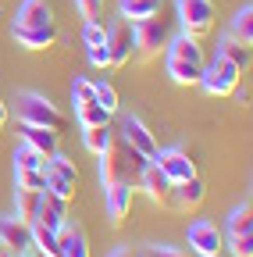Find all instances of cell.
<instances>
[{
	"instance_id": "cell-1",
	"label": "cell",
	"mask_w": 253,
	"mask_h": 257,
	"mask_svg": "<svg viewBox=\"0 0 253 257\" xmlns=\"http://www.w3.org/2000/svg\"><path fill=\"white\" fill-rule=\"evenodd\" d=\"M146 165H150V157H143L139 150H132L129 143H125L121 133H114L111 147L100 154V182H104V189L114 186V182H129V186H136Z\"/></svg>"
},
{
	"instance_id": "cell-2",
	"label": "cell",
	"mask_w": 253,
	"mask_h": 257,
	"mask_svg": "<svg viewBox=\"0 0 253 257\" xmlns=\"http://www.w3.org/2000/svg\"><path fill=\"white\" fill-rule=\"evenodd\" d=\"M18 121L43 125V128H54V133H65V125H68V118L40 93H22L18 96Z\"/></svg>"
},
{
	"instance_id": "cell-3",
	"label": "cell",
	"mask_w": 253,
	"mask_h": 257,
	"mask_svg": "<svg viewBox=\"0 0 253 257\" xmlns=\"http://www.w3.org/2000/svg\"><path fill=\"white\" fill-rule=\"evenodd\" d=\"M239 79H242V72L235 68L232 61H225V57H214L210 64H203L200 86H203L210 96H232V93H235V86H239Z\"/></svg>"
},
{
	"instance_id": "cell-4",
	"label": "cell",
	"mask_w": 253,
	"mask_h": 257,
	"mask_svg": "<svg viewBox=\"0 0 253 257\" xmlns=\"http://www.w3.org/2000/svg\"><path fill=\"white\" fill-rule=\"evenodd\" d=\"M185 239H189V250H196L200 257H221V250H225V232L207 218H196L189 225Z\"/></svg>"
},
{
	"instance_id": "cell-5",
	"label": "cell",
	"mask_w": 253,
	"mask_h": 257,
	"mask_svg": "<svg viewBox=\"0 0 253 257\" xmlns=\"http://www.w3.org/2000/svg\"><path fill=\"white\" fill-rule=\"evenodd\" d=\"M178 18L185 36H203L214 29V4L210 0H178Z\"/></svg>"
},
{
	"instance_id": "cell-6",
	"label": "cell",
	"mask_w": 253,
	"mask_h": 257,
	"mask_svg": "<svg viewBox=\"0 0 253 257\" xmlns=\"http://www.w3.org/2000/svg\"><path fill=\"white\" fill-rule=\"evenodd\" d=\"M132 36H136V50L139 54H157L161 47H168V25L164 18H143L132 25Z\"/></svg>"
},
{
	"instance_id": "cell-7",
	"label": "cell",
	"mask_w": 253,
	"mask_h": 257,
	"mask_svg": "<svg viewBox=\"0 0 253 257\" xmlns=\"http://www.w3.org/2000/svg\"><path fill=\"white\" fill-rule=\"evenodd\" d=\"M153 165L161 168L175 186L178 182H185V179H193L196 175V161L189 157L185 150H157V157H153Z\"/></svg>"
},
{
	"instance_id": "cell-8",
	"label": "cell",
	"mask_w": 253,
	"mask_h": 257,
	"mask_svg": "<svg viewBox=\"0 0 253 257\" xmlns=\"http://www.w3.org/2000/svg\"><path fill=\"white\" fill-rule=\"evenodd\" d=\"M139 186L146 189V197L153 200V204H161V207H171V200H175V182L161 172L150 161V165L143 168V175H139Z\"/></svg>"
},
{
	"instance_id": "cell-9",
	"label": "cell",
	"mask_w": 253,
	"mask_h": 257,
	"mask_svg": "<svg viewBox=\"0 0 253 257\" xmlns=\"http://www.w3.org/2000/svg\"><path fill=\"white\" fill-rule=\"evenodd\" d=\"M136 50V36L129 22H118L114 29H107V54H111V68H121V64L132 61Z\"/></svg>"
},
{
	"instance_id": "cell-10",
	"label": "cell",
	"mask_w": 253,
	"mask_h": 257,
	"mask_svg": "<svg viewBox=\"0 0 253 257\" xmlns=\"http://www.w3.org/2000/svg\"><path fill=\"white\" fill-rule=\"evenodd\" d=\"M0 246H8L11 253H25L33 250V225L22 218H0Z\"/></svg>"
},
{
	"instance_id": "cell-11",
	"label": "cell",
	"mask_w": 253,
	"mask_h": 257,
	"mask_svg": "<svg viewBox=\"0 0 253 257\" xmlns=\"http://www.w3.org/2000/svg\"><path fill=\"white\" fill-rule=\"evenodd\" d=\"M11 32H15L18 47H25V50H50L57 43V25L54 22L50 25H15Z\"/></svg>"
},
{
	"instance_id": "cell-12",
	"label": "cell",
	"mask_w": 253,
	"mask_h": 257,
	"mask_svg": "<svg viewBox=\"0 0 253 257\" xmlns=\"http://www.w3.org/2000/svg\"><path fill=\"white\" fill-rule=\"evenodd\" d=\"M121 136H125V143H129L132 150H139L143 157H157V140H153V133L143 125V118H125V125H121Z\"/></svg>"
},
{
	"instance_id": "cell-13",
	"label": "cell",
	"mask_w": 253,
	"mask_h": 257,
	"mask_svg": "<svg viewBox=\"0 0 253 257\" xmlns=\"http://www.w3.org/2000/svg\"><path fill=\"white\" fill-rule=\"evenodd\" d=\"M65 218H68V200H61V197H54V193H47V189H43V197H40V211H36V221H40V225H47V229H54V232H61V229H65Z\"/></svg>"
},
{
	"instance_id": "cell-14",
	"label": "cell",
	"mask_w": 253,
	"mask_h": 257,
	"mask_svg": "<svg viewBox=\"0 0 253 257\" xmlns=\"http://www.w3.org/2000/svg\"><path fill=\"white\" fill-rule=\"evenodd\" d=\"M203 200H207V186L200 182V175H193V179H185V182L175 186L171 207H175V211H196Z\"/></svg>"
},
{
	"instance_id": "cell-15",
	"label": "cell",
	"mask_w": 253,
	"mask_h": 257,
	"mask_svg": "<svg viewBox=\"0 0 253 257\" xmlns=\"http://www.w3.org/2000/svg\"><path fill=\"white\" fill-rule=\"evenodd\" d=\"M132 211V186L129 182H114L107 186V218L111 225H121Z\"/></svg>"
},
{
	"instance_id": "cell-16",
	"label": "cell",
	"mask_w": 253,
	"mask_h": 257,
	"mask_svg": "<svg viewBox=\"0 0 253 257\" xmlns=\"http://www.w3.org/2000/svg\"><path fill=\"white\" fill-rule=\"evenodd\" d=\"M18 125H22V140H25L29 147H36L43 157L57 154V133H54V128H43V125H25V121H18Z\"/></svg>"
},
{
	"instance_id": "cell-17",
	"label": "cell",
	"mask_w": 253,
	"mask_h": 257,
	"mask_svg": "<svg viewBox=\"0 0 253 257\" xmlns=\"http://www.w3.org/2000/svg\"><path fill=\"white\" fill-rule=\"evenodd\" d=\"M161 8H164V0H121V4H118L121 22H129V25H136V22H143V18H153V15H161Z\"/></svg>"
},
{
	"instance_id": "cell-18",
	"label": "cell",
	"mask_w": 253,
	"mask_h": 257,
	"mask_svg": "<svg viewBox=\"0 0 253 257\" xmlns=\"http://www.w3.org/2000/svg\"><path fill=\"white\" fill-rule=\"evenodd\" d=\"M54 11L47 0H22V8L15 15V25H50Z\"/></svg>"
},
{
	"instance_id": "cell-19",
	"label": "cell",
	"mask_w": 253,
	"mask_h": 257,
	"mask_svg": "<svg viewBox=\"0 0 253 257\" xmlns=\"http://www.w3.org/2000/svg\"><path fill=\"white\" fill-rule=\"evenodd\" d=\"M168 57H178V61H193V64H203V50H200V43H196V36H175V40H168Z\"/></svg>"
},
{
	"instance_id": "cell-20",
	"label": "cell",
	"mask_w": 253,
	"mask_h": 257,
	"mask_svg": "<svg viewBox=\"0 0 253 257\" xmlns=\"http://www.w3.org/2000/svg\"><path fill=\"white\" fill-rule=\"evenodd\" d=\"M168 75H171V82H178V86H200L203 64H193V61H178V57H168Z\"/></svg>"
},
{
	"instance_id": "cell-21",
	"label": "cell",
	"mask_w": 253,
	"mask_h": 257,
	"mask_svg": "<svg viewBox=\"0 0 253 257\" xmlns=\"http://www.w3.org/2000/svg\"><path fill=\"white\" fill-rule=\"evenodd\" d=\"M40 197H43V189H15V218L33 225L36 211H40Z\"/></svg>"
},
{
	"instance_id": "cell-22",
	"label": "cell",
	"mask_w": 253,
	"mask_h": 257,
	"mask_svg": "<svg viewBox=\"0 0 253 257\" xmlns=\"http://www.w3.org/2000/svg\"><path fill=\"white\" fill-rule=\"evenodd\" d=\"M33 250L43 257H61V236L54 229H47V225L33 221Z\"/></svg>"
},
{
	"instance_id": "cell-23",
	"label": "cell",
	"mask_w": 253,
	"mask_h": 257,
	"mask_svg": "<svg viewBox=\"0 0 253 257\" xmlns=\"http://www.w3.org/2000/svg\"><path fill=\"white\" fill-rule=\"evenodd\" d=\"M111 140H114V128H111V125H89V128H82V143H86V150L97 154V157L111 147Z\"/></svg>"
},
{
	"instance_id": "cell-24",
	"label": "cell",
	"mask_w": 253,
	"mask_h": 257,
	"mask_svg": "<svg viewBox=\"0 0 253 257\" xmlns=\"http://www.w3.org/2000/svg\"><path fill=\"white\" fill-rule=\"evenodd\" d=\"M57 236H61V257H89V243L79 229H68L65 225Z\"/></svg>"
},
{
	"instance_id": "cell-25",
	"label": "cell",
	"mask_w": 253,
	"mask_h": 257,
	"mask_svg": "<svg viewBox=\"0 0 253 257\" xmlns=\"http://www.w3.org/2000/svg\"><path fill=\"white\" fill-rule=\"evenodd\" d=\"M217 57L232 61L239 72H246V68H249V47H246V43H239V40H232V36H228L225 43L217 47Z\"/></svg>"
},
{
	"instance_id": "cell-26",
	"label": "cell",
	"mask_w": 253,
	"mask_h": 257,
	"mask_svg": "<svg viewBox=\"0 0 253 257\" xmlns=\"http://www.w3.org/2000/svg\"><path fill=\"white\" fill-rule=\"evenodd\" d=\"M232 40H239V43H253V8L246 4V8H239L235 11V18H232Z\"/></svg>"
},
{
	"instance_id": "cell-27",
	"label": "cell",
	"mask_w": 253,
	"mask_h": 257,
	"mask_svg": "<svg viewBox=\"0 0 253 257\" xmlns=\"http://www.w3.org/2000/svg\"><path fill=\"white\" fill-rule=\"evenodd\" d=\"M43 172H54V175H61V179H68V182H79V168H75V161H68L65 154H50L47 157V165H43Z\"/></svg>"
},
{
	"instance_id": "cell-28",
	"label": "cell",
	"mask_w": 253,
	"mask_h": 257,
	"mask_svg": "<svg viewBox=\"0 0 253 257\" xmlns=\"http://www.w3.org/2000/svg\"><path fill=\"white\" fill-rule=\"evenodd\" d=\"M246 232H253V207L249 204H239L228 214V236H246Z\"/></svg>"
},
{
	"instance_id": "cell-29",
	"label": "cell",
	"mask_w": 253,
	"mask_h": 257,
	"mask_svg": "<svg viewBox=\"0 0 253 257\" xmlns=\"http://www.w3.org/2000/svg\"><path fill=\"white\" fill-rule=\"evenodd\" d=\"M43 165H47V157H43L36 147H29L25 140L15 147V168H40V172H43Z\"/></svg>"
},
{
	"instance_id": "cell-30",
	"label": "cell",
	"mask_w": 253,
	"mask_h": 257,
	"mask_svg": "<svg viewBox=\"0 0 253 257\" xmlns=\"http://www.w3.org/2000/svg\"><path fill=\"white\" fill-rule=\"evenodd\" d=\"M75 114H79L82 128H89V125H111V111H104L100 104H79Z\"/></svg>"
},
{
	"instance_id": "cell-31",
	"label": "cell",
	"mask_w": 253,
	"mask_h": 257,
	"mask_svg": "<svg viewBox=\"0 0 253 257\" xmlns=\"http://www.w3.org/2000/svg\"><path fill=\"white\" fill-rule=\"evenodd\" d=\"M15 186L18 189H47V172H40V168H15Z\"/></svg>"
},
{
	"instance_id": "cell-32",
	"label": "cell",
	"mask_w": 253,
	"mask_h": 257,
	"mask_svg": "<svg viewBox=\"0 0 253 257\" xmlns=\"http://www.w3.org/2000/svg\"><path fill=\"white\" fill-rule=\"evenodd\" d=\"M93 96H97V104H100L104 111H111V114L118 111V89H114L111 82H104V79L93 82Z\"/></svg>"
},
{
	"instance_id": "cell-33",
	"label": "cell",
	"mask_w": 253,
	"mask_h": 257,
	"mask_svg": "<svg viewBox=\"0 0 253 257\" xmlns=\"http://www.w3.org/2000/svg\"><path fill=\"white\" fill-rule=\"evenodd\" d=\"M47 193H54V197H61V200L72 204V197H75V182H68V179H61V175L47 172Z\"/></svg>"
},
{
	"instance_id": "cell-34",
	"label": "cell",
	"mask_w": 253,
	"mask_h": 257,
	"mask_svg": "<svg viewBox=\"0 0 253 257\" xmlns=\"http://www.w3.org/2000/svg\"><path fill=\"white\" fill-rule=\"evenodd\" d=\"M82 43L86 47H100V43H107V29L93 18V22H86V29H82Z\"/></svg>"
},
{
	"instance_id": "cell-35",
	"label": "cell",
	"mask_w": 253,
	"mask_h": 257,
	"mask_svg": "<svg viewBox=\"0 0 253 257\" xmlns=\"http://www.w3.org/2000/svg\"><path fill=\"white\" fill-rule=\"evenodd\" d=\"M72 100H75V107H79V104H97L89 79H75V82H72Z\"/></svg>"
},
{
	"instance_id": "cell-36",
	"label": "cell",
	"mask_w": 253,
	"mask_h": 257,
	"mask_svg": "<svg viewBox=\"0 0 253 257\" xmlns=\"http://www.w3.org/2000/svg\"><path fill=\"white\" fill-rule=\"evenodd\" d=\"M228 250H232L235 257H253V232H246V236H228Z\"/></svg>"
},
{
	"instance_id": "cell-37",
	"label": "cell",
	"mask_w": 253,
	"mask_h": 257,
	"mask_svg": "<svg viewBox=\"0 0 253 257\" xmlns=\"http://www.w3.org/2000/svg\"><path fill=\"white\" fill-rule=\"evenodd\" d=\"M86 50H89V64H93V68H111L107 43H100V47H86Z\"/></svg>"
},
{
	"instance_id": "cell-38",
	"label": "cell",
	"mask_w": 253,
	"mask_h": 257,
	"mask_svg": "<svg viewBox=\"0 0 253 257\" xmlns=\"http://www.w3.org/2000/svg\"><path fill=\"white\" fill-rule=\"evenodd\" d=\"M75 8H79V15L86 18V22H93L100 15V8H104V0H75Z\"/></svg>"
},
{
	"instance_id": "cell-39",
	"label": "cell",
	"mask_w": 253,
	"mask_h": 257,
	"mask_svg": "<svg viewBox=\"0 0 253 257\" xmlns=\"http://www.w3.org/2000/svg\"><path fill=\"white\" fill-rule=\"evenodd\" d=\"M143 257H189V253H182V250H175V246H146V253Z\"/></svg>"
},
{
	"instance_id": "cell-40",
	"label": "cell",
	"mask_w": 253,
	"mask_h": 257,
	"mask_svg": "<svg viewBox=\"0 0 253 257\" xmlns=\"http://www.w3.org/2000/svg\"><path fill=\"white\" fill-rule=\"evenodd\" d=\"M111 257H139V253H132V250H129V246H118V250H114V253H111Z\"/></svg>"
},
{
	"instance_id": "cell-41",
	"label": "cell",
	"mask_w": 253,
	"mask_h": 257,
	"mask_svg": "<svg viewBox=\"0 0 253 257\" xmlns=\"http://www.w3.org/2000/svg\"><path fill=\"white\" fill-rule=\"evenodd\" d=\"M4 121H8V104L0 100V128H4Z\"/></svg>"
},
{
	"instance_id": "cell-42",
	"label": "cell",
	"mask_w": 253,
	"mask_h": 257,
	"mask_svg": "<svg viewBox=\"0 0 253 257\" xmlns=\"http://www.w3.org/2000/svg\"><path fill=\"white\" fill-rule=\"evenodd\" d=\"M0 257H15V253H11V250H8V246H0Z\"/></svg>"
}]
</instances>
